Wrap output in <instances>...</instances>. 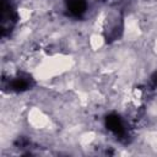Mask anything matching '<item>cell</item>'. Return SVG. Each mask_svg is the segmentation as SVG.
Wrapping results in <instances>:
<instances>
[{
  "label": "cell",
  "instance_id": "cell-3",
  "mask_svg": "<svg viewBox=\"0 0 157 157\" xmlns=\"http://www.w3.org/2000/svg\"><path fill=\"white\" fill-rule=\"evenodd\" d=\"M66 9L72 16H81L87 9L85 0H66Z\"/></svg>",
  "mask_w": 157,
  "mask_h": 157
},
{
  "label": "cell",
  "instance_id": "cell-2",
  "mask_svg": "<svg viewBox=\"0 0 157 157\" xmlns=\"http://www.w3.org/2000/svg\"><path fill=\"white\" fill-rule=\"evenodd\" d=\"M105 125L109 131H112L118 139H124L128 135V131L125 129V124L121 120V118L117 114H109L105 118Z\"/></svg>",
  "mask_w": 157,
  "mask_h": 157
},
{
  "label": "cell",
  "instance_id": "cell-1",
  "mask_svg": "<svg viewBox=\"0 0 157 157\" xmlns=\"http://www.w3.org/2000/svg\"><path fill=\"white\" fill-rule=\"evenodd\" d=\"M17 21V13L11 4L10 0H1V16H0V23H1V34L5 36L6 31H11V28L15 26Z\"/></svg>",
  "mask_w": 157,
  "mask_h": 157
},
{
  "label": "cell",
  "instance_id": "cell-4",
  "mask_svg": "<svg viewBox=\"0 0 157 157\" xmlns=\"http://www.w3.org/2000/svg\"><path fill=\"white\" fill-rule=\"evenodd\" d=\"M31 87V77L29 76H17L10 82V88L12 91L22 92Z\"/></svg>",
  "mask_w": 157,
  "mask_h": 157
},
{
  "label": "cell",
  "instance_id": "cell-5",
  "mask_svg": "<svg viewBox=\"0 0 157 157\" xmlns=\"http://www.w3.org/2000/svg\"><path fill=\"white\" fill-rule=\"evenodd\" d=\"M151 81H152V85H153L155 87H157V72L152 76V80H151Z\"/></svg>",
  "mask_w": 157,
  "mask_h": 157
}]
</instances>
